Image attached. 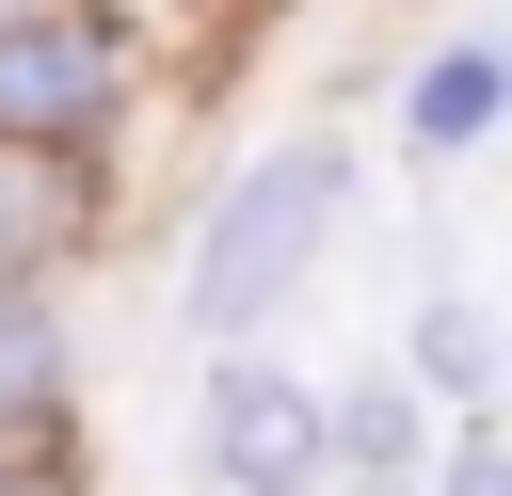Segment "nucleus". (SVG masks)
Segmentation results:
<instances>
[{
  "label": "nucleus",
  "mask_w": 512,
  "mask_h": 496,
  "mask_svg": "<svg viewBox=\"0 0 512 496\" xmlns=\"http://www.w3.org/2000/svg\"><path fill=\"white\" fill-rule=\"evenodd\" d=\"M352 496H400V464H368V480H352Z\"/></svg>",
  "instance_id": "obj_10"
},
{
  "label": "nucleus",
  "mask_w": 512,
  "mask_h": 496,
  "mask_svg": "<svg viewBox=\"0 0 512 496\" xmlns=\"http://www.w3.org/2000/svg\"><path fill=\"white\" fill-rule=\"evenodd\" d=\"M336 144H272L224 208H208V240H192V320L208 336H256L288 288H304V256H320V224H336Z\"/></svg>",
  "instance_id": "obj_1"
},
{
  "label": "nucleus",
  "mask_w": 512,
  "mask_h": 496,
  "mask_svg": "<svg viewBox=\"0 0 512 496\" xmlns=\"http://www.w3.org/2000/svg\"><path fill=\"white\" fill-rule=\"evenodd\" d=\"M448 496H496V448H480V432L448 448Z\"/></svg>",
  "instance_id": "obj_8"
},
{
  "label": "nucleus",
  "mask_w": 512,
  "mask_h": 496,
  "mask_svg": "<svg viewBox=\"0 0 512 496\" xmlns=\"http://www.w3.org/2000/svg\"><path fill=\"white\" fill-rule=\"evenodd\" d=\"M0 496H64V480H48V464H0Z\"/></svg>",
  "instance_id": "obj_9"
},
{
  "label": "nucleus",
  "mask_w": 512,
  "mask_h": 496,
  "mask_svg": "<svg viewBox=\"0 0 512 496\" xmlns=\"http://www.w3.org/2000/svg\"><path fill=\"white\" fill-rule=\"evenodd\" d=\"M48 384H64L48 304H32V288H0V416H48Z\"/></svg>",
  "instance_id": "obj_4"
},
{
  "label": "nucleus",
  "mask_w": 512,
  "mask_h": 496,
  "mask_svg": "<svg viewBox=\"0 0 512 496\" xmlns=\"http://www.w3.org/2000/svg\"><path fill=\"white\" fill-rule=\"evenodd\" d=\"M32 256H48V192H32V176H0V288H16Z\"/></svg>",
  "instance_id": "obj_7"
},
{
  "label": "nucleus",
  "mask_w": 512,
  "mask_h": 496,
  "mask_svg": "<svg viewBox=\"0 0 512 496\" xmlns=\"http://www.w3.org/2000/svg\"><path fill=\"white\" fill-rule=\"evenodd\" d=\"M352 464H416V400H400V384L352 400Z\"/></svg>",
  "instance_id": "obj_6"
},
{
  "label": "nucleus",
  "mask_w": 512,
  "mask_h": 496,
  "mask_svg": "<svg viewBox=\"0 0 512 496\" xmlns=\"http://www.w3.org/2000/svg\"><path fill=\"white\" fill-rule=\"evenodd\" d=\"M208 464H224L240 496H304V480H320V400H304L288 368H224V384H208Z\"/></svg>",
  "instance_id": "obj_3"
},
{
  "label": "nucleus",
  "mask_w": 512,
  "mask_h": 496,
  "mask_svg": "<svg viewBox=\"0 0 512 496\" xmlns=\"http://www.w3.org/2000/svg\"><path fill=\"white\" fill-rule=\"evenodd\" d=\"M480 112H496V64H480V48H448V64L416 80V128H432V144H464Z\"/></svg>",
  "instance_id": "obj_5"
},
{
  "label": "nucleus",
  "mask_w": 512,
  "mask_h": 496,
  "mask_svg": "<svg viewBox=\"0 0 512 496\" xmlns=\"http://www.w3.org/2000/svg\"><path fill=\"white\" fill-rule=\"evenodd\" d=\"M112 112V32L96 16H0V144H80Z\"/></svg>",
  "instance_id": "obj_2"
}]
</instances>
